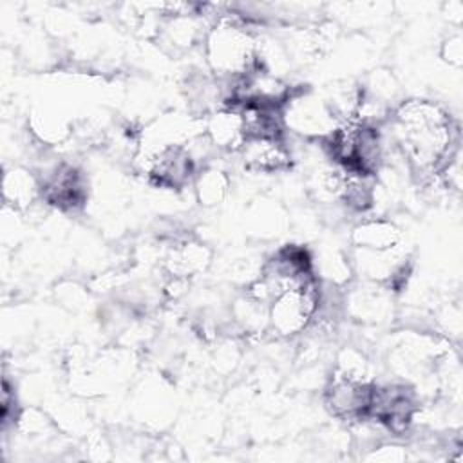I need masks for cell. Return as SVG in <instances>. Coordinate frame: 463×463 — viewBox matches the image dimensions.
Here are the masks:
<instances>
[{"label": "cell", "instance_id": "cell-6", "mask_svg": "<svg viewBox=\"0 0 463 463\" xmlns=\"http://www.w3.org/2000/svg\"><path fill=\"white\" fill-rule=\"evenodd\" d=\"M203 136L208 145L219 150L239 152L246 143V127L239 105L224 103L215 109L203 121Z\"/></svg>", "mask_w": 463, "mask_h": 463}, {"label": "cell", "instance_id": "cell-2", "mask_svg": "<svg viewBox=\"0 0 463 463\" xmlns=\"http://www.w3.org/2000/svg\"><path fill=\"white\" fill-rule=\"evenodd\" d=\"M208 67L221 78L239 80L260 67L259 43L239 22L222 16L203 40Z\"/></svg>", "mask_w": 463, "mask_h": 463}, {"label": "cell", "instance_id": "cell-10", "mask_svg": "<svg viewBox=\"0 0 463 463\" xmlns=\"http://www.w3.org/2000/svg\"><path fill=\"white\" fill-rule=\"evenodd\" d=\"M351 244L364 251H391L402 246V232L387 219H365L353 228Z\"/></svg>", "mask_w": 463, "mask_h": 463}, {"label": "cell", "instance_id": "cell-5", "mask_svg": "<svg viewBox=\"0 0 463 463\" xmlns=\"http://www.w3.org/2000/svg\"><path fill=\"white\" fill-rule=\"evenodd\" d=\"M373 385V382H358L333 374L326 387V405L338 418L364 420L367 416Z\"/></svg>", "mask_w": 463, "mask_h": 463}, {"label": "cell", "instance_id": "cell-7", "mask_svg": "<svg viewBox=\"0 0 463 463\" xmlns=\"http://www.w3.org/2000/svg\"><path fill=\"white\" fill-rule=\"evenodd\" d=\"M239 154L244 168L257 174L284 172L291 166V152L284 137H248Z\"/></svg>", "mask_w": 463, "mask_h": 463}, {"label": "cell", "instance_id": "cell-13", "mask_svg": "<svg viewBox=\"0 0 463 463\" xmlns=\"http://www.w3.org/2000/svg\"><path fill=\"white\" fill-rule=\"evenodd\" d=\"M441 58L454 67H459L463 63V38L461 34L449 36L441 45Z\"/></svg>", "mask_w": 463, "mask_h": 463}, {"label": "cell", "instance_id": "cell-8", "mask_svg": "<svg viewBox=\"0 0 463 463\" xmlns=\"http://www.w3.org/2000/svg\"><path fill=\"white\" fill-rule=\"evenodd\" d=\"M40 184H42V199L63 210H72L76 206H81L85 199L83 179L80 172L71 165L54 166L47 175H43V179H40Z\"/></svg>", "mask_w": 463, "mask_h": 463}, {"label": "cell", "instance_id": "cell-1", "mask_svg": "<svg viewBox=\"0 0 463 463\" xmlns=\"http://www.w3.org/2000/svg\"><path fill=\"white\" fill-rule=\"evenodd\" d=\"M394 139L421 175H438L458 156V130L449 112L430 99H407L392 110Z\"/></svg>", "mask_w": 463, "mask_h": 463}, {"label": "cell", "instance_id": "cell-9", "mask_svg": "<svg viewBox=\"0 0 463 463\" xmlns=\"http://www.w3.org/2000/svg\"><path fill=\"white\" fill-rule=\"evenodd\" d=\"M212 260L210 250L194 239H181L175 241L166 257H165V269L172 279L186 280L203 273Z\"/></svg>", "mask_w": 463, "mask_h": 463}, {"label": "cell", "instance_id": "cell-4", "mask_svg": "<svg viewBox=\"0 0 463 463\" xmlns=\"http://www.w3.org/2000/svg\"><path fill=\"white\" fill-rule=\"evenodd\" d=\"M282 125L302 137L326 139L340 125L338 118L327 105L326 98L313 92H295L289 94L280 110Z\"/></svg>", "mask_w": 463, "mask_h": 463}, {"label": "cell", "instance_id": "cell-11", "mask_svg": "<svg viewBox=\"0 0 463 463\" xmlns=\"http://www.w3.org/2000/svg\"><path fill=\"white\" fill-rule=\"evenodd\" d=\"M42 197V184L25 168H13L4 175V201L13 208L25 210Z\"/></svg>", "mask_w": 463, "mask_h": 463}, {"label": "cell", "instance_id": "cell-12", "mask_svg": "<svg viewBox=\"0 0 463 463\" xmlns=\"http://www.w3.org/2000/svg\"><path fill=\"white\" fill-rule=\"evenodd\" d=\"M230 190V177L217 166H206L194 177V192L201 204L217 206Z\"/></svg>", "mask_w": 463, "mask_h": 463}, {"label": "cell", "instance_id": "cell-3", "mask_svg": "<svg viewBox=\"0 0 463 463\" xmlns=\"http://www.w3.org/2000/svg\"><path fill=\"white\" fill-rule=\"evenodd\" d=\"M318 306L320 291L317 280L291 288L275 297L268 306V326L275 335L291 338L307 329L318 313Z\"/></svg>", "mask_w": 463, "mask_h": 463}]
</instances>
